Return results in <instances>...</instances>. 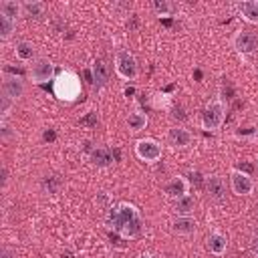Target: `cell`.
<instances>
[{"label":"cell","instance_id":"1","mask_svg":"<svg viewBox=\"0 0 258 258\" xmlns=\"http://www.w3.org/2000/svg\"><path fill=\"white\" fill-rule=\"evenodd\" d=\"M105 222L115 234H119L125 240L139 238L141 232H143L141 212L135 204H129V202H119V204L111 206L109 212H107Z\"/></svg>","mask_w":258,"mask_h":258},{"label":"cell","instance_id":"2","mask_svg":"<svg viewBox=\"0 0 258 258\" xmlns=\"http://www.w3.org/2000/svg\"><path fill=\"white\" fill-rule=\"evenodd\" d=\"M224 119H226V105L222 99H214L206 105V109L202 113V127L210 133H216L222 129Z\"/></svg>","mask_w":258,"mask_h":258},{"label":"cell","instance_id":"3","mask_svg":"<svg viewBox=\"0 0 258 258\" xmlns=\"http://www.w3.org/2000/svg\"><path fill=\"white\" fill-rule=\"evenodd\" d=\"M113 67H115L117 77L123 79V81H135L139 77L137 58L129 50H125V48H121V50L115 52V64Z\"/></svg>","mask_w":258,"mask_h":258},{"label":"cell","instance_id":"4","mask_svg":"<svg viewBox=\"0 0 258 258\" xmlns=\"http://www.w3.org/2000/svg\"><path fill=\"white\" fill-rule=\"evenodd\" d=\"M81 93V83L77 79V75H73L71 71H62L56 79H54V95L58 99H67V101H73L77 99Z\"/></svg>","mask_w":258,"mask_h":258},{"label":"cell","instance_id":"5","mask_svg":"<svg viewBox=\"0 0 258 258\" xmlns=\"http://www.w3.org/2000/svg\"><path fill=\"white\" fill-rule=\"evenodd\" d=\"M161 153H163V147L157 139L153 137H145V139H139L135 143V155L145 161V163H155L161 159Z\"/></svg>","mask_w":258,"mask_h":258},{"label":"cell","instance_id":"6","mask_svg":"<svg viewBox=\"0 0 258 258\" xmlns=\"http://www.w3.org/2000/svg\"><path fill=\"white\" fill-rule=\"evenodd\" d=\"M54 79V64L48 58H36L30 67V81L34 85H44Z\"/></svg>","mask_w":258,"mask_h":258},{"label":"cell","instance_id":"7","mask_svg":"<svg viewBox=\"0 0 258 258\" xmlns=\"http://www.w3.org/2000/svg\"><path fill=\"white\" fill-rule=\"evenodd\" d=\"M232 44L236 52L240 54H252L258 50V36L252 30H238L232 38Z\"/></svg>","mask_w":258,"mask_h":258},{"label":"cell","instance_id":"8","mask_svg":"<svg viewBox=\"0 0 258 258\" xmlns=\"http://www.w3.org/2000/svg\"><path fill=\"white\" fill-rule=\"evenodd\" d=\"M230 189H232V194H236L240 198L242 196H250L254 191V181H252L250 173H244V171L234 169L230 173Z\"/></svg>","mask_w":258,"mask_h":258},{"label":"cell","instance_id":"9","mask_svg":"<svg viewBox=\"0 0 258 258\" xmlns=\"http://www.w3.org/2000/svg\"><path fill=\"white\" fill-rule=\"evenodd\" d=\"M24 91H26V87H24V81L20 77L8 75V73L2 75V95H6L12 101H18L24 95Z\"/></svg>","mask_w":258,"mask_h":258},{"label":"cell","instance_id":"10","mask_svg":"<svg viewBox=\"0 0 258 258\" xmlns=\"http://www.w3.org/2000/svg\"><path fill=\"white\" fill-rule=\"evenodd\" d=\"M163 194H165V198H169V200L175 202V200H179V198H183V196L189 194V181L183 175H175V177H171L163 185Z\"/></svg>","mask_w":258,"mask_h":258},{"label":"cell","instance_id":"11","mask_svg":"<svg viewBox=\"0 0 258 258\" xmlns=\"http://www.w3.org/2000/svg\"><path fill=\"white\" fill-rule=\"evenodd\" d=\"M167 141H169L173 147H177V149H185V147L191 145L194 135H191L189 129H185V127H181V125H175V127H171V129L167 131Z\"/></svg>","mask_w":258,"mask_h":258},{"label":"cell","instance_id":"12","mask_svg":"<svg viewBox=\"0 0 258 258\" xmlns=\"http://www.w3.org/2000/svg\"><path fill=\"white\" fill-rule=\"evenodd\" d=\"M206 191L212 200L216 202H222L226 198V179L218 173H212L206 177Z\"/></svg>","mask_w":258,"mask_h":258},{"label":"cell","instance_id":"13","mask_svg":"<svg viewBox=\"0 0 258 258\" xmlns=\"http://www.w3.org/2000/svg\"><path fill=\"white\" fill-rule=\"evenodd\" d=\"M198 228V222L194 216H175L171 220V232L177 236H191Z\"/></svg>","mask_w":258,"mask_h":258},{"label":"cell","instance_id":"14","mask_svg":"<svg viewBox=\"0 0 258 258\" xmlns=\"http://www.w3.org/2000/svg\"><path fill=\"white\" fill-rule=\"evenodd\" d=\"M206 248L214 256H224L226 250H228V238L224 234H220V232H212L206 238Z\"/></svg>","mask_w":258,"mask_h":258},{"label":"cell","instance_id":"15","mask_svg":"<svg viewBox=\"0 0 258 258\" xmlns=\"http://www.w3.org/2000/svg\"><path fill=\"white\" fill-rule=\"evenodd\" d=\"M91 73H93V85L97 89L105 87L109 83V64L103 60V58H97L91 67Z\"/></svg>","mask_w":258,"mask_h":258},{"label":"cell","instance_id":"16","mask_svg":"<svg viewBox=\"0 0 258 258\" xmlns=\"http://www.w3.org/2000/svg\"><path fill=\"white\" fill-rule=\"evenodd\" d=\"M238 12L240 16L250 22V24H258V0H244L238 4Z\"/></svg>","mask_w":258,"mask_h":258},{"label":"cell","instance_id":"17","mask_svg":"<svg viewBox=\"0 0 258 258\" xmlns=\"http://www.w3.org/2000/svg\"><path fill=\"white\" fill-rule=\"evenodd\" d=\"M44 12H46V4L40 2V0H26V2H22V14L26 18L38 20V18L44 16Z\"/></svg>","mask_w":258,"mask_h":258},{"label":"cell","instance_id":"18","mask_svg":"<svg viewBox=\"0 0 258 258\" xmlns=\"http://www.w3.org/2000/svg\"><path fill=\"white\" fill-rule=\"evenodd\" d=\"M194 210H196V198L189 194L173 202V214L175 216H194Z\"/></svg>","mask_w":258,"mask_h":258},{"label":"cell","instance_id":"19","mask_svg":"<svg viewBox=\"0 0 258 258\" xmlns=\"http://www.w3.org/2000/svg\"><path fill=\"white\" fill-rule=\"evenodd\" d=\"M89 161H91L93 165H97V167H107V165H111L113 155H111V151L105 149V147H93L91 153H89Z\"/></svg>","mask_w":258,"mask_h":258},{"label":"cell","instance_id":"20","mask_svg":"<svg viewBox=\"0 0 258 258\" xmlns=\"http://www.w3.org/2000/svg\"><path fill=\"white\" fill-rule=\"evenodd\" d=\"M147 123H149V117H147V113H143V111H131L129 117H127V127H129L133 133L143 131V129L147 127Z\"/></svg>","mask_w":258,"mask_h":258},{"label":"cell","instance_id":"21","mask_svg":"<svg viewBox=\"0 0 258 258\" xmlns=\"http://www.w3.org/2000/svg\"><path fill=\"white\" fill-rule=\"evenodd\" d=\"M14 56H16L18 60H22V62L32 60V58H34V46H32V42H28V40H18L16 46H14Z\"/></svg>","mask_w":258,"mask_h":258},{"label":"cell","instance_id":"22","mask_svg":"<svg viewBox=\"0 0 258 258\" xmlns=\"http://www.w3.org/2000/svg\"><path fill=\"white\" fill-rule=\"evenodd\" d=\"M0 14L16 20L18 16H22V2H16V0H2L0 2Z\"/></svg>","mask_w":258,"mask_h":258},{"label":"cell","instance_id":"23","mask_svg":"<svg viewBox=\"0 0 258 258\" xmlns=\"http://www.w3.org/2000/svg\"><path fill=\"white\" fill-rule=\"evenodd\" d=\"M151 8L155 10L157 16H173L177 12V6L173 2H169V0H153Z\"/></svg>","mask_w":258,"mask_h":258},{"label":"cell","instance_id":"24","mask_svg":"<svg viewBox=\"0 0 258 258\" xmlns=\"http://www.w3.org/2000/svg\"><path fill=\"white\" fill-rule=\"evenodd\" d=\"M14 30H16V20L0 14V38L2 40H8L14 34Z\"/></svg>","mask_w":258,"mask_h":258},{"label":"cell","instance_id":"25","mask_svg":"<svg viewBox=\"0 0 258 258\" xmlns=\"http://www.w3.org/2000/svg\"><path fill=\"white\" fill-rule=\"evenodd\" d=\"M12 99H8L6 95H2L0 97V117H2V121L8 117V113H10V107H12Z\"/></svg>","mask_w":258,"mask_h":258},{"label":"cell","instance_id":"26","mask_svg":"<svg viewBox=\"0 0 258 258\" xmlns=\"http://www.w3.org/2000/svg\"><path fill=\"white\" fill-rule=\"evenodd\" d=\"M250 248H252V254L258 258V230L252 234V238H250Z\"/></svg>","mask_w":258,"mask_h":258},{"label":"cell","instance_id":"27","mask_svg":"<svg viewBox=\"0 0 258 258\" xmlns=\"http://www.w3.org/2000/svg\"><path fill=\"white\" fill-rule=\"evenodd\" d=\"M81 123H85V125H95L97 123V113H91L87 119H83Z\"/></svg>","mask_w":258,"mask_h":258},{"label":"cell","instance_id":"28","mask_svg":"<svg viewBox=\"0 0 258 258\" xmlns=\"http://www.w3.org/2000/svg\"><path fill=\"white\" fill-rule=\"evenodd\" d=\"M254 218H256V220H258V202H256V204H254Z\"/></svg>","mask_w":258,"mask_h":258},{"label":"cell","instance_id":"29","mask_svg":"<svg viewBox=\"0 0 258 258\" xmlns=\"http://www.w3.org/2000/svg\"><path fill=\"white\" fill-rule=\"evenodd\" d=\"M137 258H153V256H151V254H147V252H145V254H139V256H137Z\"/></svg>","mask_w":258,"mask_h":258},{"label":"cell","instance_id":"30","mask_svg":"<svg viewBox=\"0 0 258 258\" xmlns=\"http://www.w3.org/2000/svg\"><path fill=\"white\" fill-rule=\"evenodd\" d=\"M60 258H71V254H64V252H62V254H60Z\"/></svg>","mask_w":258,"mask_h":258}]
</instances>
